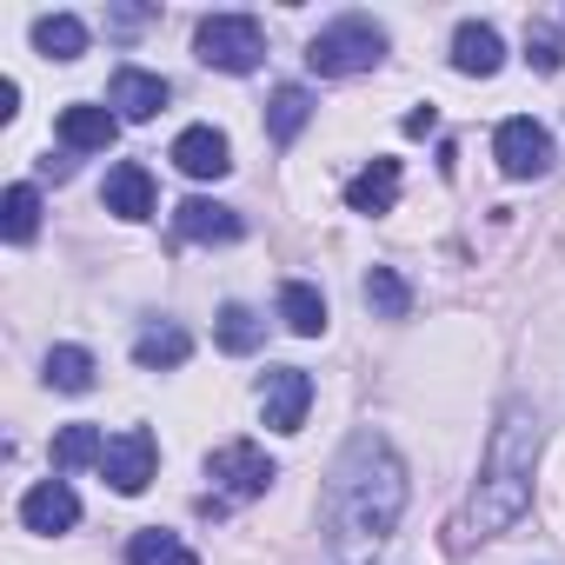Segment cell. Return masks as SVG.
Masks as SVG:
<instances>
[{
    "mask_svg": "<svg viewBox=\"0 0 565 565\" xmlns=\"http://www.w3.org/2000/svg\"><path fill=\"white\" fill-rule=\"evenodd\" d=\"M320 505H327V532H333V545L347 558L373 552L399 525V512H406V459L386 446V433L366 426V433L347 439V452L327 472V499Z\"/></svg>",
    "mask_w": 565,
    "mask_h": 565,
    "instance_id": "1",
    "label": "cell"
},
{
    "mask_svg": "<svg viewBox=\"0 0 565 565\" xmlns=\"http://www.w3.org/2000/svg\"><path fill=\"white\" fill-rule=\"evenodd\" d=\"M532 459H539V419L525 399H512L486 439V472L466 499V512L452 519V545H472V539H492L505 525L525 519L532 505Z\"/></svg>",
    "mask_w": 565,
    "mask_h": 565,
    "instance_id": "2",
    "label": "cell"
},
{
    "mask_svg": "<svg viewBox=\"0 0 565 565\" xmlns=\"http://www.w3.org/2000/svg\"><path fill=\"white\" fill-rule=\"evenodd\" d=\"M380 54H386V28L366 21V14H347V21H333V28H320V34L307 41V67H313V74H333V81L380 67Z\"/></svg>",
    "mask_w": 565,
    "mask_h": 565,
    "instance_id": "3",
    "label": "cell"
},
{
    "mask_svg": "<svg viewBox=\"0 0 565 565\" xmlns=\"http://www.w3.org/2000/svg\"><path fill=\"white\" fill-rule=\"evenodd\" d=\"M193 47H200V61L220 67V74H253L259 54H266V34H259L253 14H213V21H200Z\"/></svg>",
    "mask_w": 565,
    "mask_h": 565,
    "instance_id": "4",
    "label": "cell"
},
{
    "mask_svg": "<svg viewBox=\"0 0 565 565\" xmlns=\"http://www.w3.org/2000/svg\"><path fill=\"white\" fill-rule=\"evenodd\" d=\"M206 479H213L226 499H259V492L273 486V466H266V452H259L253 439H226V446L206 452Z\"/></svg>",
    "mask_w": 565,
    "mask_h": 565,
    "instance_id": "5",
    "label": "cell"
},
{
    "mask_svg": "<svg viewBox=\"0 0 565 565\" xmlns=\"http://www.w3.org/2000/svg\"><path fill=\"white\" fill-rule=\"evenodd\" d=\"M492 153H499V173H512V180H539L545 167H552V134L539 127V120H505L499 134H492Z\"/></svg>",
    "mask_w": 565,
    "mask_h": 565,
    "instance_id": "6",
    "label": "cell"
},
{
    "mask_svg": "<svg viewBox=\"0 0 565 565\" xmlns=\"http://www.w3.org/2000/svg\"><path fill=\"white\" fill-rule=\"evenodd\" d=\"M307 406H313V380L300 366H273L259 380V413H266L273 433H300L307 426Z\"/></svg>",
    "mask_w": 565,
    "mask_h": 565,
    "instance_id": "7",
    "label": "cell"
},
{
    "mask_svg": "<svg viewBox=\"0 0 565 565\" xmlns=\"http://www.w3.org/2000/svg\"><path fill=\"white\" fill-rule=\"evenodd\" d=\"M107 479H114V492H147L153 486V466H160V446H153V433L147 426H127L120 439H107Z\"/></svg>",
    "mask_w": 565,
    "mask_h": 565,
    "instance_id": "8",
    "label": "cell"
},
{
    "mask_svg": "<svg viewBox=\"0 0 565 565\" xmlns=\"http://www.w3.org/2000/svg\"><path fill=\"white\" fill-rule=\"evenodd\" d=\"M173 167H180L186 180H220V173L233 167V147H226L220 127H186V134L173 140Z\"/></svg>",
    "mask_w": 565,
    "mask_h": 565,
    "instance_id": "9",
    "label": "cell"
},
{
    "mask_svg": "<svg viewBox=\"0 0 565 565\" xmlns=\"http://www.w3.org/2000/svg\"><path fill=\"white\" fill-rule=\"evenodd\" d=\"M173 226H180V239H200V246H226V239L246 233V220L233 206H220V200H180Z\"/></svg>",
    "mask_w": 565,
    "mask_h": 565,
    "instance_id": "10",
    "label": "cell"
},
{
    "mask_svg": "<svg viewBox=\"0 0 565 565\" xmlns=\"http://www.w3.org/2000/svg\"><path fill=\"white\" fill-rule=\"evenodd\" d=\"M74 519H81V499H74L67 479H41V486L21 499V525H28V532H67Z\"/></svg>",
    "mask_w": 565,
    "mask_h": 565,
    "instance_id": "11",
    "label": "cell"
},
{
    "mask_svg": "<svg viewBox=\"0 0 565 565\" xmlns=\"http://www.w3.org/2000/svg\"><path fill=\"white\" fill-rule=\"evenodd\" d=\"M452 67H459V74H479V81H492V74L505 67V41H499V28H486V21H466V28L452 34Z\"/></svg>",
    "mask_w": 565,
    "mask_h": 565,
    "instance_id": "12",
    "label": "cell"
},
{
    "mask_svg": "<svg viewBox=\"0 0 565 565\" xmlns=\"http://www.w3.org/2000/svg\"><path fill=\"white\" fill-rule=\"evenodd\" d=\"M100 200H107V213H120V220H147V213H153V173H147L140 160H120V167L107 173Z\"/></svg>",
    "mask_w": 565,
    "mask_h": 565,
    "instance_id": "13",
    "label": "cell"
},
{
    "mask_svg": "<svg viewBox=\"0 0 565 565\" xmlns=\"http://www.w3.org/2000/svg\"><path fill=\"white\" fill-rule=\"evenodd\" d=\"M114 134H120V120H114L107 107H87V100L61 107V140H67V153H100V147H114Z\"/></svg>",
    "mask_w": 565,
    "mask_h": 565,
    "instance_id": "14",
    "label": "cell"
},
{
    "mask_svg": "<svg viewBox=\"0 0 565 565\" xmlns=\"http://www.w3.org/2000/svg\"><path fill=\"white\" fill-rule=\"evenodd\" d=\"M107 100L120 107V120H153V114L167 107V81H160V74H140V67H120Z\"/></svg>",
    "mask_w": 565,
    "mask_h": 565,
    "instance_id": "15",
    "label": "cell"
},
{
    "mask_svg": "<svg viewBox=\"0 0 565 565\" xmlns=\"http://www.w3.org/2000/svg\"><path fill=\"white\" fill-rule=\"evenodd\" d=\"M279 320H287V333H300V340H320V333H327V300H320V287L287 279V287H279Z\"/></svg>",
    "mask_w": 565,
    "mask_h": 565,
    "instance_id": "16",
    "label": "cell"
},
{
    "mask_svg": "<svg viewBox=\"0 0 565 565\" xmlns=\"http://www.w3.org/2000/svg\"><path fill=\"white\" fill-rule=\"evenodd\" d=\"M393 200H399V160H373V167L353 173V186H347V206H353V213H393Z\"/></svg>",
    "mask_w": 565,
    "mask_h": 565,
    "instance_id": "17",
    "label": "cell"
},
{
    "mask_svg": "<svg viewBox=\"0 0 565 565\" xmlns=\"http://www.w3.org/2000/svg\"><path fill=\"white\" fill-rule=\"evenodd\" d=\"M360 294H366V307H373L380 320H406V313H413V287H406L393 266H373V273L360 279Z\"/></svg>",
    "mask_w": 565,
    "mask_h": 565,
    "instance_id": "18",
    "label": "cell"
},
{
    "mask_svg": "<svg viewBox=\"0 0 565 565\" xmlns=\"http://www.w3.org/2000/svg\"><path fill=\"white\" fill-rule=\"evenodd\" d=\"M34 47H41L47 61H81V54H87V28H81L74 14H41V21H34Z\"/></svg>",
    "mask_w": 565,
    "mask_h": 565,
    "instance_id": "19",
    "label": "cell"
},
{
    "mask_svg": "<svg viewBox=\"0 0 565 565\" xmlns=\"http://www.w3.org/2000/svg\"><path fill=\"white\" fill-rule=\"evenodd\" d=\"M186 353H193L186 327H147V333L134 340V360H140L147 373H160V366H186Z\"/></svg>",
    "mask_w": 565,
    "mask_h": 565,
    "instance_id": "20",
    "label": "cell"
},
{
    "mask_svg": "<svg viewBox=\"0 0 565 565\" xmlns=\"http://www.w3.org/2000/svg\"><path fill=\"white\" fill-rule=\"evenodd\" d=\"M307 120H313V94H307V87H279V94H273V107H266V134H273L279 147H287Z\"/></svg>",
    "mask_w": 565,
    "mask_h": 565,
    "instance_id": "21",
    "label": "cell"
},
{
    "mask_svg": "<svg viewBox=\"0 0 565 565\" xmlns=\"http://www.w3.org/2000/svg\"><path fill=\"white\" fill-rule=\"evenodd\" d=\"M94 353L87 347H54L47 353V386H61V393H94Z\"/></svg>",
    "mask_w": 565,
    "mask_h": 565,
    "instance_id": "22",
    "label": "cell"
},
{
    "mask_svg": "<svg viewBox=\"0 0 565 565\" xmlns=\"http://www.w3.org/2000/svg\"><path fill=\"white\" fill-rule=\"evenodd\" d=\"M100 459H107L100 426H87V419H81V426H61V433H54V466H67V472H74V466H100Z\"/></svg>",
    "mask_w": 565,
    "mask_h": 565,
    "instance_id": "23",
    "label": "cell"
},
{
    "mask_svg": "<svg viewBox=\"0 0 565 565\" xmlns=\"http://www.w3.org/2000/svg\"><path fill=\"white\" fill-rule=\"evenodd\" d=\"M34 226H41V193L21 180V186H8V206H0V233H8L14 246H28Z\"/></svg>",
    "mask_w": 565,
    "mask_h": 565,
    "instance_id": "24",
    "label": "cell"
},
{
    "mask_svg": "<svg viewBox=\"0 0 565 565\" xmlns=\"http://www.w3.org/2000/svg\"><path fill=\"white\" fill-rule=\"evenodd\" d=\"M213 333H220V347H226V353H253V347L266 340V320H259L253 307H220Z\"/></svg>",
    "mask_w": 565,
    "mask_h": 565,
    "instance_id": "25",
    "label": "cell"
},
{
    "mask_svg": "<svg viewBox=\"0 0 565 565\" xmlns=\"http://www.w3.org/2000/svg\"><path fill=\"white\" fill-rule=\"evenodd\" d=\"M127 558H134V565H200V558H193V545H180V539H173V532H160V525H153V532H134Z\"/></svg>",
    "mask_w": 565,
    "mask_h": 565,
    "instance_id": "26",
    "label": "cell"
},
{
    "mask_svg": "<svg viewBox=\"0 0 565 565\" xmlns=\"http://www.w3.org/2000/svg\"><path fill=\"white\" fill-rule=\"evenodd\" d=\"M525 61H532L539 74H558V67H565V41H558V28L525 21Z\"/></svg>",
    "mask_w": 565,
    "mask_h": 565,
    "instance_id": "27",
    "label": "cell"
},
{
    "mask_svg": "<svg viewBox=\"0 0 565 565\" xmlns=\"http://www.w3.org/2000/svg\"><path fill=\"white\" fill-rule=\"evenodd\" d=\"M433 127H439V114H433V107H419V114H406V134H413V140H419V134H433Z\"/></svg>",
    "mask_w": 565,
    "mask_h": 565,
    "instance_id": "28",
    "label": "cell"
}]
</instances>
